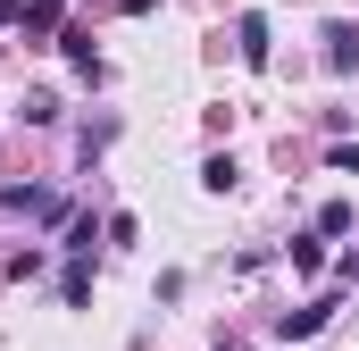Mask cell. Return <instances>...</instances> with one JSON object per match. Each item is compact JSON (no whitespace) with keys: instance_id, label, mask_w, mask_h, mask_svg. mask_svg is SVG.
Wrapping results in <instances>:
<instances>
[{"instance_id":"obj_1","label":"cell","mask_w":359,"mask_h":351,"mask_svg":"<svg viewBox=\"0 0 359 351\" xmlns=\"http://www.w3.org/2000/svg\"><path fill=\"white\" fill-rule=\"evenodd\" d=\"M326 318H334V301H309V310H284V318H276V335H284V343H301V335H318Z\"/></svg>"},{"instance_id":"obj_2","label":"cell","mask_w":359,"mask_h":351,"mask_svg":"<svg viewBox=\"0 0 359 351\" xmlns=\"http://www.w3.org/2000/svg\"><path fill=\"white\" fill-rule=\"evenodd\" d=\"M326 67H359V25H326Z\"/></svg>"},{"instance_id":"obj_3","label":"cell","mask_w":359,"mask_h":351,"mask_svg":"<svg viewBox=\"0 0 359 351\" xmlns=\"http://www.w3.org/2000/svg\"><path fill=\"white\" fill-rule=\"evenodd\" d=\"M234 34H243V59H251V67H268V17H243Z\"/></svg>"},{"instance_id":"obj_4","label":"cell","mask_w":359,"mask_h":351,"mask_svg":"<svg viewBox=\"0 0 359 351\" xmlns=\"http://www.w3.org/2000/svg\"><path fill=\"white\" fill-rule=\"evenodd\" d=\"M59 51H67V67H84V76H100V51H92V34H67Z\"/></svg>"},{"instance_id":"obj_5","label":"cell","mask_w":359,"mask_h":351,"mask_svg":"<svg viewBox=\"0 0 359 351\" xmlns=\"http://www.w3.org/2000/svg\"><path fill=\"white\" fill-rule=\"evenodd\" d=\"M117 8H126V17H151V8H159V0H117Z\"/></svg>"},{"instance_id":"obj_6","label":"cell","mask_w":359,"mask_h":351,"mask_svg":"<svg viewBox=\"0 0 359 351\" xmlns=\"http://www.w3.org/2000/svg\"><path fill=\"white\" fill-rule=\"evenodd\" d=\"M8 17H17V0H0V25H8Z\"/></svg>"}]
</instances>
